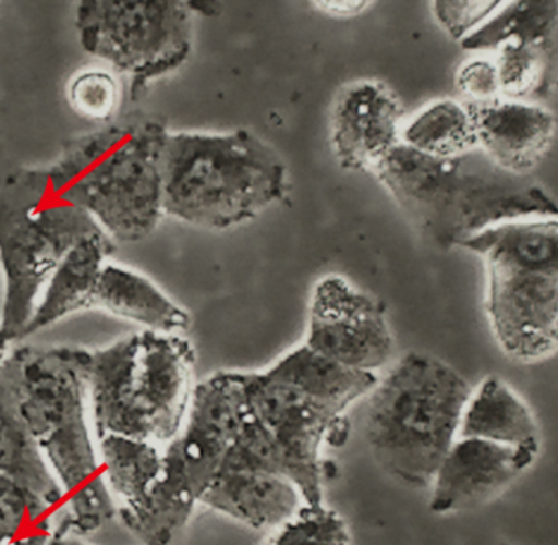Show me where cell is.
<instances>
[{"label": "cell", "instance_id": "18", "mask_svg": "<svg viewBox=\"0 0 558 545\" xmlns=\"http://www.w3.org/2000/svg\"><path fill=\"white\" fill-rule=\"evenodd\" d=\"M92 308L143 325L144 330L183 335L192 325L189 312L153 279L107 262L95 286Z\"/></svg>", "mask_w": 558, "mask_h": 545}, {"label": "cell", "instance_id": "8", "mask_svg": "<svg viewBox=\"0 0 558 545\" xmlns=\"http://www.w3.org/2000/svg\"><path fill=\"white\" fill-rule=\"evenodd\" d=\"M461 247L485 268V314L507 356L537 363L558 351V216L514 219Z\"/></svg>", "mask_w": 558, "mask_h": 545}, {"label": "cell", "instance_id": "14", "mask_svg": "<svg viewBox=\"0 0 558 545\" xmlns=\"http://www.w3.org/2000/svg\"><path fill=\"white\" fill-rule=\"evenodd\" d=\"M403 110L396 95L379 82H354L335 98L330 141L341 169L376 172L402 144Z\"/></svg>", "mask_w": 558, "mask_h": 545}, {"label": "cell", "instance_id": "30", "mask_svg": "<svg viewBox=\"0 0 558 545\" xmlns=\"http://www.w3.org/2000/svg\"><path fill=\"white\" fill-rule=\"evenodd\" d=\"M49 545H87L74 536H56Z\"/></svg>", "mask_w": 558, "mask_h": 545}, {"label": "cell", "instance_id": "26", "mask_svg": "<svg viewBox=\"0 0 558 545\" xmlns=\"http://www.w3.org/2000/svg\"><path fill=\"white\" fill-rule=\"evenodd\" d=\"M500 0H465V2H449L438 0L433 3V12L439 25L446 29L452 39L464 41L469 35L481 28L487 20L495 15L501 7Z\"/></svg>", "mask_w": 558, "mask_h": 545}, {"label": "cell", "instance_id": "15", "mask_svg": "<svg viewBox=\"0 0 558 545\" xmlns=\"http://www.w3.org/2000/svg\"><path fill=\"white\" fill-rule=\"evenodd\" d=\"M534 452L477 438H458L432 484L436 514L472 510L504 494L536 461Z\"/></svg>", "mask_w": 558, "mask_h": 545}, {"label": "cell", "instance_id": "13", "mask_svg": "<svg viewBox=\"0 0 558 545\" xmlns=\"http://www.w3.org/2000/svg\"><path fill=\"white\" fill-rule=\"evenodd\" d=\"M304 344L344 370L376 374L393 353L386 304L343 276H324L312 289Z\"/></svg>", "mask_w": 558, "mask_h": 545}, {"label": "cell", "instance_id": "17", "mask_svg": "<svg viewBox=\"0 0 558 545\" xmlns=\"http://www.w3.org/2000/svg\"><path fill=\"white\" fill-rule=\"evenodd\" d=\"M202 505L252 530H271L288 523L304 501L291 482L271 472L226 469L216 475Z\"/></svg>", "mask_w": 558, "mask_h": 545}, {"label": "cell", "instance_id": "29", "mask_svg": "<svg viewBox=\"0 0 558 545\" xmlns=\"http://www.w3.org/2000/svg\"><path fill=\"white\" fill-rule=\"evenodd\" d=\"M10 343H12V340H10L9 337H7L5 331H3L2 325H0V370H2L3 366H5L7 361H9L10 358Z\"/></svg>", "mask_w": 558, "mask_h": 545}, {"label": "cell", "instance_id": "6", "mask_svg": "<svg viewBox=\"0 0 558 545\" xmlns=\"http://www.w3.org/2000/svg\"><path fill=\"white\" fill-rule=\"evenodd\" d=\"M471 393L445 361L405 354L367 396L364 436L374 461L409 487H432L458 441Z\"/></svg>", "mask_w": 558, "mask_h": 545}, {"label": "cell", "instance_id": "22", "mask_svg": "<svg viewBox=\"0 0 558 545\" xmlns=\"http://www.w3.org/2000/svg\"><path fill=\"white\" fill-rule=\"evenodd\" d=\"M402 144L439 159L478 149L471 107L456 100L433 101L403 124Z\"/></svg>", "mask_w": 558, "mask_h": 545}, {"label": "cell", "instance_id": "9", "mask_svg": "<svg viewBox=\"0 0 558 545\" xmlns=\"http://www.w3.org/2000/svg\"><path fill=\"white\" fill-rule=\"evenodd\" d=\"M100 232L88 213L56 189L46 167L0 173V325L10 340L25 337L43 291L65 255Z\"/></svg>", "mask_w": 558, "mask_h": 545}, {"label": "cell", "instance_id": "20", "mask_svg": "<svg viewBox=\"0 0 558 545\" xmlns=\"http://www.w3.org/2000/svg\"><path fill=\"white\" fill-rule=\"evenodd\" d=\"M459 438H477L537 455L541 433L527 403L498 377H487L471 399L462 416Z\"/></svg>", "mask_w": 558, "mask_h": 545}, {"label": "cell", "instance_id": "25", "mask_svg": "<svg viewBox=\"0 0 558 545\" xmlns=\"http://www.w3.org/2000/svg\"><path fill=\"white\" fill-rule=\"evenodd\" d=\"M68 98L78 117L108 121L120 104V85L110 72L84 71L72 78Z\"/></svg>", "mask_w": 558, "mask_h": 545}, {"label": "cell", "instance_id": "2", "mask_svg": "<svg viewBox=\"0 0 558 545\" xmlns=\"http://www.w3.org/2000/svg\"><path fill=\"white\" fill-rule=\"evenodd\" d=\"M85 360L84 348L23 347L3 366L64 497L56 536H88L117 517L92 425Z\"/></svg>", "mask_w": 558, "mask_h": 545}, {"label": "cell", "instance_id": "27", "mask_svg": "<svg viewBox=\"0 0 558 545\" xmlns=\"http://www.w3.org/2000/svg\"><path fill=\"white\" fill-rule=\"evenodd\" d=\"M459 92L468 104H488L501 98L500 81L494 58H474L465 61L456 74Z\"/></svg>", "mask_w": 558, "mask_h": 545}, {"label": "cell", "instance_id": "21", "mask_svg": "<svg viewBox=\"0 0 558 545\" xmlns=\"http://www.w3.org/2000/svg\"><path fill=\"white\" fill-rule=\"evenodd\" d=\"M0 477L22 485L64 513V497L33 439L5 367L0 370Z\"/></svg>", "mask_w": 558, "mask_h": 545}, {"label": "cell", "instance_id": "7", "mask_svg": "<svg viewBox=\"0 0 558 545\" xmlns=\"http://www.w3.org/2000/svg\"><path fill=\"white\" fill-rule=\"evenodd\" d=\"M288 170L281 157L248 131L169 133L163 147V213L225 231L282 202Z\"/></svg>", "mask_w": 558, "mask_h": 545}, {"label": "cell", "instance_id": "5", "mask_svg": "<svg viewBox=\"0 0 558 545\" xmlns=\"http://www.w3.org/2000/svg\"><path fill=\"white\" fill-rule=\"evenodd\" d=\"M154 121L111 124L77 137L46 167L56 189L123 244L156 231L163 213V147Z\"/></svg>", "mask_w": 558, "mask_h": 545}, {"label": "cell", "instance_id": "11", "mask_svg": "<svg viewBox=\"0 0 558 545\" xmlns=\"http://www.w3.org/2000/svg\"><path fill=\"white\" fill-rule=\"evenodd\" d=\"M98 451L121 523L144 545L172 544L199 504L166 446L104 438Z\"/></svg>", "mask_w": 558, "mask_h": 545}, {"label": "cell", "instance_id": "1", "mask_svg": "<svg viewBox=\"0 0 558 545\" xmlns=\"http://www.w3.org/2000/svg\"><path fill=\"white\" fill-rule=\"evenodd\" d=\"M245 419L308 507L324 504L322 449L350 435L348 412L376 387L377 376L344 370L305 344L257 373L234 371Z\"/></svg>", "mask_w": 558, "mask_h": 545}, {"label": "cell", "instance_id": "19", "mask_svg": "<svg viewBox=\"0 0 558 545\" xmlns=\"http://www.w3.org/2000/svg\"><path fill=\"white\" fill-rule=\"evenodd\" d=\"M114 244L117 242L107 232H100L78 242L65 255L43 291L25 337L45 330L69 315L90 311L98 276L113 255Z\"/></svg>", "mask_w": 558, "mask_h": 545}, {"label": "cell", "instance_id": "24", "mask_svg": "<svg viewBox=\"0 0 558 545\" xmlns=\"http://www.w3.org/2000/svg\"><path fill=\"white\" fill-rule=\"evenodd\" d=\"M270 545H351L347 521L324 504L304 505L279 528Z\"/></svg>", "mask_w": 558, "mask_h": 545}, {"label": "cell", "instance_id": "3", "mask_svg": "<svg viewBox=\"0 0 558 545\" xmlns=\"http://www.w3.org/2000/svg\"><path fill=\"white\" fill-rule=\"evenodd\" d=\"M374 173L410 221L441 247H461L501 222L558 216L543 186L507 172L481 149L439 159L399 144Z\"/></svg>", "mask_w": 558, "mask_h": 545}, {"label": "cell", "instance_id": "23", "mask_svg": "<svg viewBox=\"0 0 558 545\" xmlns=\"http://www.w3.org/2000/svg\"><path fill=\"white\" fill-rule=\"evenodd\" d=\"M61 511L22 485L0 477V545H49Z\"/></svg>", "mask_w": 558, "mask_h": 545}, {"label": "cell", "instance_id": "16", "mask_svg": "<svg viewBox=\"0 0 558 545\" xmlns=\"http://www.w3.org/2000/svg\"><path fill=\"white\" fill-rule=\"evenodd\" d=\"M469 107L478 149L507 172L530 175L556 140V117L541 105L498 98Z\"/></svg>", "mask_w": 558, "mask_h": 545}, {"label": "cell", "instance_id": "4", "mask_svg": "<svg viewBox=\"0 0 558 545\" xmlns=\"http://www.w3.org/2000/svg\"><path fill=\"white\" fill-rule=\"evenodd\" d=\"M196 354L185 335L143 330L88 351V409L95 436L167 446L192 405Z\"/></svg>", "mask_w": 558, "mask_h": 545}, {"label": "cell", "instance_id": "12", "mask_svg": "<svg viewBox=\"0 0 558 545\" xmlns=\"http://www.w3.org/2000/svg\"><path fill=\"white\" fill-rule=\"evenodd\" d=\"M462 48L495 51L501 98L547 97L558 88V2H504Z\"/></svg>", "mask_w": 558, "mask_h": 545}, {"label": "cell", "instance_id": "10", "mask_svg": "<svg viewBox=\"0 0 558 545\" xmlns=\"http://www.w3.org/2000/svg\"><path fill=\"white\" fill-rule=\"evenodd\" d=\"M78 43L131 77V98L189 61L193 7L182 0H82L75 15Z\"/></svg>", "mask_w": 558, "mask_h": 545}, {"label": "cell", "instance_id": "28", "mask_svg": "<svg viewBox=\"0 0 558 545\" xmlns=\"http://www.w3.org/2000/svg\"><path fill=\"white\" fill-rule=\"evenodd\" d=\"M369 2L363 0H325V2H314L315 9L328 15L350 16L363 12Z\"/></svg>", "mask_w": 558, "mask_h": 545}]
</instances>
